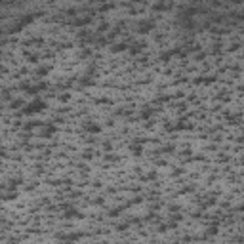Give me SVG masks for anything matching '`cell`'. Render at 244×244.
Segmentation results:
<instances>
[{
  "instance_id": "8fae6325",
  "label": "cell",
  "mask_w": 244,
  "mask_h": 244,
  "mask_svg": "<svg viewBox=\"0 0 244 244\" xmlns=\"http://www.w3.org/2000/svg\"><path fill=\"white\" fill-rule=\"evenodd\" d=\"M27 57H29V61H36L38 57H36V54H27Z\"/></svg>"
},
{
  "instance_id": "6da1fadb",
  "label": "cell",
  "mask_w": 244,
  "mask_h": 244,
  "mask_svg": "<svg viewBox=\"0 0 244 244\" xmlns=\"http://www.w3.org/2000/svg\"><path fill=\"white\" fill-rule=\"evenodd\" d=\"M44 107H46V103L40 99V97H34L33 101H29L27 105L23 107V113L25 115H36V113H42Z\"/></svg>"
},
{
  "instance_id": "8992f818",
  "label": "cell",
  "mask_w": 244,
  "mask_h": 244,
  "mask_svg": "<svg viewBox=\"0 0 244 244\" xmlns=\"http://www.w3.org/2000/svg\"><path fill=\"white\" fill-rule=\"evenodd\" d=\"M153 27V23L151 21H143V23H139V33H147L149 29Z\"/></svg>"
},
{
  "instance_id": "9c48e42d",
  "label": "cell",
  "mask_w": 244,
  "mask_h": 244,
  "mask_svg": "<svg viewBox=\"0 0 244 244\" xmlns=\"http://www.w3.org/2000/svg\"><path fill=\"white\" fill-rule=\"evenodd\" d=\"M48 72H50L48 67H40V69H38V75H48Z\"/></svg>"
},
{
  "instance_id": "7a4b0ae2",
  "label": "cell",
  "mask_w": 244,
  "mask_h": 244,
  "mask_svg": "<svg viewBox=\"0 0 244 244\" xmlns=\"http://www.w3.org/2000/svg\"><path fill=\"white\" fill-rule=\"evenodd\" d=\"M86 132H90V134H99L101 132V126L97 122H86Z\"/></svg>"
},
{
  "instance_id": "277c9868",
  "label": "cell",
  "mask_w": 244,
  "mask_h": 244,
  "mask_svg": "<svg viewBox=\"0 0 244 244\" xmlns=\"http://www.w3.org/2000/svg\"><path fill=\"white\" fill-rule=\"evenodd\" d=\"M55 130H57V128H55L54 124H48V126H44V130H42V137H50V136H54Z\"/></svg>"
},
{
  "instance_id": "ba28073f",
  "label": "cell",
  "mask_w": 244,
  "mask_h": 244,
  "mask_svg": "<svg viewBox=\"0 0 244 244\" xmlns=\"http://www.w3.org/2000/svg\"><path fill=\"white\" fill-rule=\"evenodd\" d=\"M120 50H126V44H116L115 48H113V51H120Z\"/></svg>"
},
{
  "instance_id": "3957f363",
  "label": "cell",
  "mask_w": 244,
  "mask_h": 244,
  "mask_svg": "<svg viewBox=\"0 0 244 244\" xmlns=\"http://www.w3.org/2000/svg\"><path fill=\"white\" fill-rule=\"evenodd\" d=\"M65 217H67V219H75V217L78 219V217H82V214H80L78 210H75V208H67V212H65Z\"/></svg>"
},
{
  "instance_id": "52a82bcc",
  "label": "cell",
  "mask_w": 244,
  "mask_h": 244,
  "mask_svg": "<svg viewBox=\"0 0 244 244\" xmlns=\"http://www.w3.org/2000/svg\"><path fill=\"white\" fill-rule=\"evenodd\" d=\"M151 115H153V107H145L141 111V118H149Z\"/></svg>"
},
{
  "instance_id": "5b68a950",
  "label": "cell",
  "mask_w": 244,
  "mask_h": 244,
  "mask_svg": "<svg viewBox=\"0 0 244 244\" xmlns=\"http://www.w3.org/2000/svg\"><path fill=\"white\" fill-rule=\"evenodd\" d=\"M130 151H132L134 154H141V153H143L141 143H132V145H130Z\"/></svg>"
},
{
  "instance_id": "30bf717a",
  "label": "cell",
  "mask_w": 244,
  "mask_h": 244,
  "mask_svg": "<svg viewBox=\"0 0 244 244\" xmlns=\"http://www.w3.org/2000/svg\"><path fill=\"white\" fill-rule=\"evenodd\" d=\"M19 105H23V101L21 99H15V101H12V107L15 109V107H19Z\"/></svg>"
}]
</instances>
